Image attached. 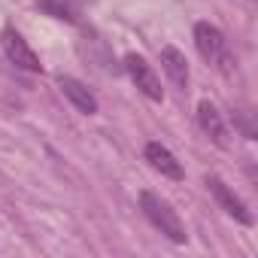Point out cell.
<instances>
[{"label": "cell", "mask_w": 258, "mask_h": 258, "mask_svg": "<svg viewBox=\"0 0 258 258\" xmlns=\"http://www.w3.org/2000/svg\"><path fill=\"white\" fill-rule=\"evenodd\" d=\"M195 46H198V52H201V58H204L207 64H213V67H216L219 73H225V76H234L237 61H234V55H231V49H228L225 34H222L216 25L198 22V25H195Z\"/></svg>", "instance_id": "1"}, {"label": "cell", "mask_w": 258, "mask_h": 258, "mask_svg": "<svg viewBox=\"0 0 258 258\" xmlns=\"http://www.w3.org/2000/svg\"><path fill=\"white\" fill-rule=\"evenodd\" d=\"M140 210H143V216L167 237V240H173V243H185L188 240V234H185V225H182V219L176 216V210L161 198V195H155V191H143L140 195Z\"/></svg>", "instance_id": "2"}, {"label": "cell", "mask_w": 258, "mask_h": 258, "mask_svg": "<svg viewBox=\"0 0 258 258\" xmlns=\"http://www.w3.org/2000/svg\"><path fill=\"white\" fill-rule=\"evenodd\" d=\"M124 70H127V76H131V82L137 85V91L140 94H146L149 100H155V103H161L164 100V88H161V79H158V73L152 70V64L143 58V55H124Z\"/></svg>", "instance_id": "3"}, {"label": "cell", "mask_w": 258, "mask_h": 258, "mask_svg": "<svg viewBox=\"0 0 258 258\" xmlns=\"http://www.w3.org/2000/svg\"><path fill=\"white\" fill-rule=\"evenodd\" d=\"M0 46H4L7 58H10L19 70H28V73H40V70H43L40 55L28 46V40H25L16 28H4V31H0Z\"/></svg>", "instance_id": "4"}, {"label": "cell", "mask_w": 258, "mask_h": 258, "mask_svg": "<svg viewBox=\"0 0 258 258\" xmlns=\"http://www.w3.org/2000/svg\"><path fill=\"white\" fill-rule=\"evenodd\" d=\"M207 185H210V191H213V198H216V204L231 216V219H237L240 225H252V213H249V207L219 179V176H207Z\"/></svg>", "instance_id": "5"}, {"label": "cell", "mask_w": 258, "mask_h": 258, "mask_svg": "<svg viewBox=\"0 0 258 258\" xmlns=\"http://www.w3.org/2000/svg\"><path fill=\"white\" fill-rule=\"evenodd\" d=\"M198 124H201V131L216 146H222V149L228 146V124H225V118H222V112H219L216 103H210V100L198 103Z\"/></svg>", "instance_id": "6"}, {"label": "cell", "mask_w": 258, "mask_h": 258, "mask_svg": "<svg viewBox=\"0 0 258 258\" xmlns=\"http://www.w3.org/2000/svg\"><path fill=\"white\" fill-rule=\"evenodd\" d=\"M58 88L64 91V97H67L82 115H94V112H97V97L88 91L85 82H79V79H73V76H58Z\"/></svg>", "instance_id": "7"}, {"label": "cell", "mask_w": 258, "mask_h": 258, "mask_svg": "<svg viewBox=\"0 0 258 258\" xmlns=\"http://www.w3.org/2000/svg\"><path fill=\"white\" fill-rule=\"evenodd\" d=\"M146 161L161 173V176H167V179H182L185 173H182V164L176 161V155L167 149V146H161V143H146Z\"/></svg>", "instance_id": "8"}, {"label": "cell", "mask_w": 258, "mask_h": 258, "mask_svg": "<svg viewBox=\"0 0 258 258\" xmlns=\"http://www.w3.org/2000/svg\"><path fill=\"white\" fill-rule=\"evenodd\" d=\"M161 67H164V73H167V79L176 85V88H188V61H185V55L176 49V46H164L161 49Z\"/></svg>", "instance_id": "9"}, {"label": "cell", "mask_w": 258, "mask_h": 258, "mask_svg": "<svg viewBox=\"0 0 258 258\" xmlns=\"http://www.w3.org/2000/svg\"><path fill=\"white\" fill-rule=\"evenodd\" d=\"M37 7L46 13V16H52V19H58V22H76V7L70 4V0H37Z\"/></svg>", "instance_id": "10"}]
</instances>
